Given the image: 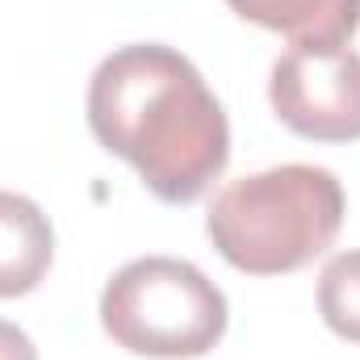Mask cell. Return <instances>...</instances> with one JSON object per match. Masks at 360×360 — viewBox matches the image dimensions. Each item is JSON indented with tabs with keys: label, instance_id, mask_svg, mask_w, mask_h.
Here are the masks:
<instances>
[{
	"label": "cell",
	"instance_id": "cell-1",
	"mask_svg": "<svg viewBox=\"0 0 360 360\" xmlns=\"http://www.w3.org/2000/svg\"><path fill=\"white\" fill-rule=\"evenodd\" d=\"M89 126L168 205L197 201L231 160L218 96L180 51L160 42H134L101 59L89 84Z\"/></svg>",
	"mask_w": 360,
	"mask_h": 360
},
{
	"label": "cell",
	"instance_id": "cell-2",
	"mask_svg": "<svg viewBox=\"0 0 360 360\" xmlns=\"http://www.w3.org/2000/svg\"><path fill=\"white\" fill-rule=\"evenodd\" d=\"M344 226V184L314 164H281L231 180L205 231L218 256L248 276H281L319 260Z\"/></svg>",
	"mask_w": 360,
	"mask_h": 360
},
{
	"label": "cell",
	"instance_id": "cell-3",
	"mask_svg": "<svg viewBox=\"0 0 360 360\" xmlns=\"http://www.w3.org/2000/svg\"><path fill=\"white\" fill-rule=\"evenodd\" d=\"M105 335L151 360H193L226 335L222 289L188 260L143 256L113 272L101 293Z\"/></svg>",
	"mask_w": 360,
	"mask_h": 360
},
{
	"label": "cell",
	"instance_id": "cell-4",
	"mask_svg": "<svg viewBox=\"0 0 360 360\" xmlns=\"http://www.w3.org/2000/svg\"><path fill=\"white\" fill-rule=\"evenodd\" d=\"M276 117L314 143L360 139V55L352 46H293L272 63Z\"/></svg>",
	"mask_w": 360,
	"mask_h": 360
},
{
	"label": "cell",
	"instance_id": "cell-5",
	"mask_svg": "<svg viewBox=\"0 0 360 360\" xmlns=\"http://www.w3.org/2000/svg\"><path fill=\"white\" fill-rule=\"evenodd\" d=\"M55 260V231L38 201L0 188V297L42 285Z\"/></svg>",
	"mask_w": 360,
	"mask_h": 360
},
{
	"label": "cell",
	"instance_id": "cell-6",
	"mask_svg": "<svg viewBox=\"0 0 360 360\" xmlns=\"http://www.w3.org/2000/svg\"><path fill=\"white\" fill-rule=\"evenodd\" d=\"M243 21H256L293 46H344L360 25V0H226Z\"/></svg>",
	"mask_w": 360,
	"mask_h": 360
},
{
	"label": "cell",
	"instance_id": "cell-7",
	"mask_svg": "<svg viewBox=\"0 0 360 360\" xmlns=\"http://www.w3.org/2000/svg\"><path fill=\"white\" fill-rule=\"evenodd\" d=\"M319 314L340 340L360 344V252H340L327 260L319 276Z\"/></svg>",
	"mask_w": 360,
	"mask_h": 360
},
{
	"label": "cell",
	"instance_id": "cell-8",
	"mask_svg": "<svg viewBox=\"0 0 360 360\" xmlns=\"http://www.w3.org/2000/svg\"><path fill=\"white\" fill-rule=\"evenodd\" d=\"M0 360H38L34 340H30L21 327L4 323V319H0Z\"/></svg>",
	"mask_w": 360,
	"mask_h": 360
}]
</instances>
